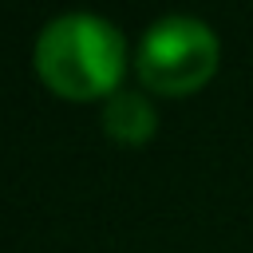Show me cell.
Masks as SVG:
<instances>
[{
	"mask_svg": "<svg viewBox=\"0 0 253 253\" xmlns=\"http://www.w3.org/2000/svg\"><path fill=\"white\" fill-rule=\"evenodd\" d=\"M126 63L123 32L95 12L51 16L36 36V67L43 83L67 99L115 95Z\"/></svg>",
	"mask_w": 253,
	"mask_h": 253,
	"instance_id": "6da1fadb",
	"label": "cell"
},
{
	"mask_svg": "<svg viewBox=\"0 0 253 253\" xmlns=\"http://www.w3.org/2000/svg\"><path fill=\"white\" fill-rule=\"evenodd\" d=\"M103 126L119 142H142V138L154 134L158 119H154V107H150L146 95H138V91H115L103 103Z\"/></svg>",
	"mask_w": 253,
	"mask_h": 253,
	"instance_id": "3957f363",
	"label": "cell"
},
{
	"mask_svg": "<svg viewBox=\"0 0 253 253\" xmlns=\"http://www.w3.org/2000/svg\"><path fill=\"white\" fill-rule=\"evenodd\" d=\"M138 75L158 95H190L217 71V36L206 20L158 16L138 40Z\"/></svg>",
	"mask_w": 253,
	"mask_h": 253,
	"instance_id": "7a4b0ae2",
	"label": "cell"
}]
</instances>
